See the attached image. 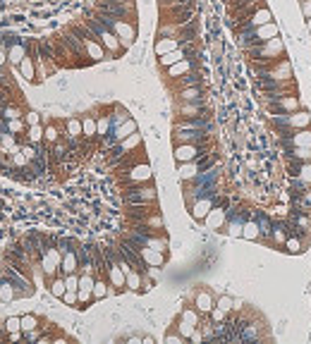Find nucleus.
Returning <instances> with one entry per match:
<instances>
[{"label": "nucleus", "mask_w": 311, "mask_h": 344, "mask_svg": "<svg viewBox=\"0 0 311 344\" xmlns=\"http://www.w3.org/2000/svg\"><path fill=\"white\" fill-rule=\"evenodd\" d=\"M3 330L8 334H17L22 332V316H10L8 320L3 322Z\"/></svg>", "instance_id": "obj_39"}, {"label": "nucleus", "mask_w": 311, "mask_h": 344, "mask_svg": "<svg viewBox=\"0 0 311 344\" xmlns=\"http://www.w3.org/2000/svg\"><path fill=\"white\" fill-rule=\"evenodd\" d=\"M125 201L132 206H153L158 201V192L153 184H134L132 189H127L125 194Z\"/></svg>", "instance_id": "obj_7"}, {"label": "nucleus", "mask_w": 311, "mask_h": 344, "mask_svg": "<svg viewBox=\"0 0 311 344\" xmlns=\"http://www.w3.org/2000/svg\"><path fill=\"white\" fill-rule=\"evenodd\" d=\"M297 180H301V182L306 184V186H311V160L306 162H297L294 165V172H292Z\"/></svg>", "instance_id": "obj_33"}, {"label": "nucleus", "mask_w": 311, "mask_h": 344, "mask_svg": "<svg viewBox=\"0 0 311 344\" xmlns=\"http://www.w3.org/2000/svg\"><path fill=\"white\" fill-rule=\"evenodd\" d=\"M46 141L48 144H58L60 141V129L55 124H46Z\"/></svg>", "instance_id": "obj_46"}, {"label": "nucleus", "mask_w": 311, "mask_h": 344, "mask_svg": "<svg viewBox=\"0 0 311 344\" xmlns=\"http://www.w3.org/2000/svg\"><path fill=\"white\" fill-rule=\"evenodd\" d=\"M182 58H187V50L184 48H177V50H170V53H165V55H161L158 58V62H161V67H170V64H175V62H180Z\"/></svg>", "instance_id": "obj_30"}, {"label": "nucleus", "mask_w": 311, "mask_h": 344, "mask_svg": "<svg viewBox=\"0 0 311 344\" xmlns=\"http://www.w3.org/2000/svg\"><path fill=\"white\" fill-rule=\"evenodd\" d=\"M22 115H24V112H22L17 106H5V110H3V118L5 120H17V118H22Z\"/></svg>", "instance_id": "obj_49"}, {"label": "nucleus", "mask_w": 311, "mask_h": 344, "mask_svg": "<svg viewBox=\"0 0 311 344\" xmlns=\"http://www.w3.org/2000/svg\"><path fill=\"white\" fill-rule=\"evenodd\" d=\"M41 337H43L41 328H36V330H29V332H24V340H27V342H41Z\"/></svg>", "instance_id": "obj_53"}, {"label": "nucleus", "mask_w": 311, "mask_h": 344, "mask_svg": "<svg viewBox=\"0 0 311 344\" xmlns=\"http://www.w3.org/2000/svg\"><path fill=\"white\" fill-rule=\"evenodd\" d=\"M84 24L98 36V41L103 43V48L108 50V55H110V58H118L120 53H125V50H127V48L122 46V41H120L118 36H115V32H113L110 26H106V24H103L101 20H96L94 14H91V17H89Z\"/></svg>", "instance_id": "obj_4"}, {"label": "nucleus", "mask_w": 311, "mask_h": 344, "mask_svg": "<svg viewBox=\"0 0 311 344\" xmlns=\"http://www.w3.org/2000/svg\"><path fill=\"white\" fill-rule=\"evenodd\" d=\"M175 144H204L208 139L206 129H175Z\"/></svg>", "instance_id": "obj_12"}, {"label": "nucleus", "mask_w": 311, "mask_h": 344, "mask_svg": "<svg viewBox=\"0 0 311 344\" xmlns=\"http://www.w3.org/2000/svg\"><path fill=\"white\" fill-rule=\"evenodd\" d=\"M268 22H275V14H273V10H270L266 2H261V5H256V8L249 12V14H244V17L239 20L237 34H239V32H249V29H256V26H261V24H268Z\"/></svg>", "instance_id": "obj_6"}, {"label": "nucleus", "mask_w": 311, "mask_h": 344, "mask_svg": "<svg viewBox=\"0 0 311 344\" xmlns=\"http://www.w3.org/2000/svg\"><path fill=\"white\" fill-rule=\"evenodd\" d=\"M206 227L208 230H225V222H227V210L225 206H213L211 213L206 215Z\"/></svg>", "instance_id": "obj_15"}, {"label": "nucleus", "mask_w": 311, "mask_h": 344, "mask_svg": "<svg viewBox=\"0 0 311 344\" xmlns=\"http://www.w3.org/2000/svg\"><path fill=\"white\" fill-rule=\"evenodd\" d=\"M172 156H175L177 162H192L199 160L201 156H206V150L201 148V144H175Z\"/></svg>", "instance_id": "obj_10"}, {"label": "nucleus", "mask_w": 311, "mask_h": 344, "mask_svg": "<svg viewBox=\"0 0 311 344\" xmlns=\"http://www.w3.org/2000/svg\"><path fill=\"white\" fill-rule=\"evenodd\" d=\"M177 48H182V41L175 38V36H158L156 43H153V50H156L158 58L165 55V53H170V50H177Z\"/></svg>", "instance_id": "obj_17"}, {"label": "nucleus", "mask_w": 311, "mask_h": 344, "mask_svg": "<svg viewBox=\"0 0 311 344\" xmlns=\"http://www.w3.org/2000/svg\"><path fill=\"white\" fill-rule=\"evenodd\" d=\"M189 342H204V332H201V330H199V328H196V330H194V334L192 337H189Z\"/></svg>", "instance_id": "obj_59"}, {"label": "nucleus", "mask_w": 311, "mask_h": 344, "mask_svg": "<svg viewBox=\"0 0 311 344\" xmlns=\"http://www.w3.org/2000/svg\"><path fill=\"white\" fill-rule=\"evenodd\" d=\"M141 287H144V272H141V270H137V268H132L127 272V290L139 292Z\"/></svg>", "instance_id": "obj_35"}, {"label": "nucleus", "mask_w": 311, "mask_h": 344, "mask_svg": "<svg viewBox=\"0 0 311 344\" xmlns=\"http://www.w3.org/2000/svg\"><path fill=\"white\" fill-rule=\"evenodd\" d=\"M60 263H63V248L48 246L41 254V270L46 278H55L60 272Z\"/></svg>", "instance_id": "obj_8"}, {"label": "nucleus", "mask_w": 311, "mask_h": 344, "mask_svg": "<svg viewBox=\"0 0 311 344\" xmlns=\"http://www.w3.org/2000/svg\"><path fill=\"white\" fill-rule=\"evenodd\" d=\"M27 141L34 144V146H39L41 141H46V127H41V124H32L29 132H27Z\"/></svg>", "instance_id": "obj_37"}, {"label": "nucleus", "mask_w": 311, "mask_h": 344, "mask_svg": "<svg viewBox=\"0 0 311 344\" xmlns=\"http://www.w3.org/2000/svg\"><path fill=\"white\" fill-rule=\"evenodd\" d=\"M20 74L27 79V82H36L39 79V72H36V55H27L20 62Z\"/></svg>", "instance_id": "obj_22"}, {"label": "nucleus", "mask_w": 311, "mask_h": 344, "mask_svg": "<svg viewBox=\"0 0 311 344\" xmlns=\"http://www.w3.org/2000/svg\"><path fill=\"white\" fill-rule=\"evenodd\" d=\"M242 227H244V218L239 210H235L232 215H227V222H225V232L230 236H242Z\"/></svg>", "instance_id": "obj_28"}, {"label": "nucleus", "mask_w": 311, "mask_h": 344, "mask_svg": "<svg viewBox=\"0 0 311 344\" xmlns=\"http://www.w3.org/2000/svg\"><path fill=\"white\" fill-rule=\"evenodd\" d=\"M177 112H180V118H201L204 108H201V100H180Z\"/></svg>", "instance_id": "obj_21"}, {"label": "nucleus", "mask_w": 311, "mask_h": 344, "mask_svg": "<svg viewBox=\"0 0 311 344\" xmlns=\"http://www.w3.org/2000/svg\"><path fill=\"white\" fill-rule=\"evenodd\" d=\"M96 20H101L106 26H110L115 36H118L122 46L129 48V46H134L137 41V20H125V17H113V14H103V12H96L94 14Z\"/></svg>", "instance_id": "obj_2"}, {"label": "nucleus", "mask_w": 311, "mask_h": 344, "mask_svg": "<svg viewBox=\"0 0 311 344\" xmlns=\"http://www.w3.org/2000/svg\"><path fill=\"white\" fill-rule=\"evenodd\" d=\"M208 316H211L213 322H225V318H227V313L223 311V308H218V306H213V311L208 313Z\"/></svg>", "instance_id": "obj_52"}, {"label": "nucleus", "mask_w": 311, "mask_h": 344, "mask_svg": "<svg viewBox=\"0 0 311 344\" xmlns=\"http://www.w3.org/2000/svg\"><path fill=\"white\" fill-rule=\"evenodd\" d=\"M5 62H10V60H8V50H3V48H0V67H3Z\"/></svg>", "instance_id": "obj_61"}, {"label": "nucleus", "mask_w": 311, "mask_h": 344, "mask_svg": "<svg viewBox=\"0 0 311 344\" xmlns=\"http://www.w3.org/2000/svg\"><path fill=\"white\" fill-rule=\"evenodd\" d=\"M161 8H170V5H189L192 0H158Z\"/></svg>", "instance_id": "obj_57"}, {"label": "nucleus", "mask_w": 311, "mask_h": 344, "mask_svg": "<svg viewBox=\"0 0 311 344\" xmlns=\"http://www.w3.org/2000/svg\"><path fill=\"white\" fill-rule=\"evenodd\" d=\"M51 294H53L55 299H63L65 292H67V284H65V275L60 272V275H55V278H51Z\"/></svg>", "instance_id": "obj_32"}, {"label": "nucleus", "mask_w": 311, "mask_h": 344, "mask_svg": "<svg viewBox=\"0 0 311 344\" xmlns=\"http://www.w3.org/2000/svg\"><path fill=\"white\" fill-rule=\"evenodd\" d=\"M294 225H297V234H311V218L309 215H297V218H294Z\"/></svg>", "instance_id": "obj_40"}, {"label": "nucleus", "mask_w": 311, "mask_h": 344, "mask_svg": "<svg viewBox=\"0 0 311 344\" xmlns=\"http://www.w3.org/2000/svg\"><path fill=\"white\" fill-rule=\"evenodd\" d=\"M153 180V172H151L149 162H134L127 170V182L129 184H149Z\"/></svg>", "instance_id": "obj_11"}, {"label": "nucleus", "mask_w": 311, "mask_h": 344, "mask_svg": "<svg viewBox=\"0 0 311 344\" xmlns=\"http://www.w3.org/2000/svg\"><path fill=\"white\" fill-rule=\"evenodd\" d=\"M65 136L75 144L79 136H84V129H82V118H67L65 122Z\"/></svg>", "instance_id": "obj_27"}, {"label": "nucleus", "mask_w": 311, "mask_h": 344, "mask_svg": "<svg viewBox=\"0 0 311 344\" xmlns=\"http://www.w3.org/2000/svg\"><path fill=\"white\" fill-rule=\"evenodd\" d=\"M60 272L70 275V272H79V254L77 248H63V263H60Z\"/></svg>", "instance_id": "obj_16"}, {"label": "nucleus", "mask_w": 311, "mask_h": 344, "mask_svg": "<svg viewBox=\"0 0 311 344\" xmlns=\"http://www.w3.org/2000/svg\"><path fill=\"white\" fill-rule=\"evenodd\" d=\"M275 36H282V26L278 22H268V24H261L256 29H249V32H239L237 34V43L242 46V50H247L251 46H258V43H266Z\"/></svg>", "instance_id": "obj_3"}, {"label": "nucleus", "mask_w": 311, "mask_h": 344, "mask_svg": "<svg viewBox=\"0 0 311 344\" xmlns=\"http://www.w3.org/2000/svg\"><path fill=\"white\" fill-rule=\"evenodd\" d=\"M301 201L306 204V208H311V186H306V189L301 192Z\"/></svg>", "instance_id": "obj_58"}, {"label": "nucleus", "mask_w": 311, "mask_h": 344, "mask_svg": "<svg viewBox=\"0 0 311 344\" xmlns=\"http://www.w3.org/2000/svg\"><path fill=\"white\" fill-rule=\"evenodd\" d=\"M82 129H84L86 139H96L98 136V120L94 115H84L82 118Z\"/></svg>", "instance_id": "obj_29"}, {"label": "nucleus", "mask_w": 311, "mask_h": 344, "mask_svg": "<svg viewBox=\"0 0 311 344\" xmlns=\"http://www.w3.org/2000/svg\"><path fill=\"white\" fill-rule=\"evenodd\" d=\"M139 256L146 266H151V268H161L163 263H165V254H163V251H156V248H151V246H141Z\"/></svg>", "instance_id": "obj_18"}, {"label": "nucleus", "mask_w": 311, "mask_h": 344, "mask_svg": "<svg viewBox=\"0 0 311 344\" xmlns=\"http://www.w3.org/2000/svg\"><path fill=\"white\" fill-rule=\"evenodd\" d=\"M96 120H98V136L106 139L108 132H113V120H110V115H103V118H96Z\"/></svg>", "instance_id": "obj_42"}, {"label": "nucleus", "mask_w": 311, "mask_h": 344, "mask_svg": "<svg viewBox=\"0 0 311 344\" xmlns=\"http://www.w3.org/2000/svg\"><path fill=\"white\" fill-rule=\"evenodd\" d=\"M192 70H194V60L187 55V58H182L180 62H175V64H170V67H168V76H170V79H180V76L189 74Z\"/></svg>", "instance_id": "obj_20"}, {"label": "nucleus", "mask_w": 311, "mask_h": 344, "mask_svg": "<svg viewBox=\"0 0 311 344\" xmlns=\"http://www.w3.org/2000/svg\"><path fill=\"white\" fill-rule=\"evenodd\" d=\"M263 0H232V5H235V10H254L256 5H261Z\"/></svg>", "instance_id": "obj_47"}, {"label": "nucleus", "mask_w": 311, "mask_h": 344, "mask_svg": "<svg viewBox=\"0 0 311 344\" xmlns=\"http://www.w3.org/2000/svg\"><path fill=\"white\" fill-rule=\"evenodd\" d=\"M287 158H290V160H297V162H306V160H311V148H306V146H290Z\"/></svg>", "instance_id": "obj_34"}, {"label": "nucleus", "mask_w": 311, "mask_h": 344, "mask_svg": "<svg viewBox=\"0 0 311 344\" xmlns=\"http://www.w3.org/2000/svg\"><path fill=\"white\" fill-rule=\"evenodd\" d=\"M306 246V242L301 239V234H294V236H287V242H285V248H287V254H301Z\"/></svg>", "instance_id": "obj_38"}, {"label": "nucleus", "mask_w": 311, "mask_h": 344, "mask_svg": "<svg viewBox=\"0 0 311 344\" xmlns=\"http://www.w3.org/2000/svg\"><path fill=\"white\" fill-rule=\"evenodd\" d=\"M285 139L290 141V146H306V148H311V127L294 129V132H290Z\"/></svg>", "instance_id": "obj_25"}, {"label": "nucleus", "mask_w": 311, "mask_h": 344, "mask_svg": "<svg viewBox=\"0 0 311 344\" xmlns=\"http://www.w3.org/2000/svg\"><path fill=\"white\" fill-rule=\"evenodd\" d=\"M304 22H306V32L311 34V17H309V20H304Z\"/></svg>", "instance_id": "obj_63"}, {"label": "nucleus", "mask_w": 311, "mask_h": 344, "mask_svg": "<svg viewBox=\"0 0 311 344\" xmlns=\"http://www.w3.org/2000/svg\"><path fill=\"white\" fill-rule=\"evenodd\" d=\"M215 206V198L211 194H204V196H199L196 201L192 204V218L194 220H206V215L211 213V208Z\"/></svg>", "instance_id": "obj_13"}, {"label": "nucleus", "mask_w": 311, "mask_h": 344, "mask_svg": "<svg viewBox=\"0 0 311 344\" xmlns=\"http://www.w3.org/2000/svg\"><path fill=\"white\" fill-rule=\"evenodd\" d=\"M106 278L110 282V287H115L118 292L127 290V272L122 270L118 256H113L110 260H106Z\"/></svg>", "instance_id": "obj_9"}, {"label": "nucleus", "mask_w": 311, "mask_h": 344, "mask_svg": "<svg viewBox=\"0 0 311 344\" xmlns=\"http://www.w3.org/2000/svg\"><path fill=\"white\" fill-rule=\"evenodd\" d=\"M285 38L282 36H275V38H270L266 43H258V46H251L247 48L244 53H247L249 62H256V64H268V62H275L280 58H285Z\"/></svg>", "instance_id": "obj_1"}, {"label": "nucleus", "mask_w": 311, "mask_h": 344, "mask_svg": "<svg viewBox=\"0 0 311 344\" xmlns=\"http://www.w3.org/2000/svg\"><path fill=\"white\" fill-rule=\"evenodd\" d=\"M201 86H184V88H180V94H177V98L180 100H201Z\"/></svg>", "instance_id": "obj_36"}, {"label": "nucleus", "mask_w": 311, "mask_h": 344, "mask_svg": "<svg viewBox=\"0 0 311 344\" xmlns=\"http://www.w3.org/2000/svg\"><path fill=\"white\" fill-rule=\"evenodd\" d=\"M8 278H10V282L15 284V290H17V294L20 296H32L34 294V287H32V282L27 278H22V275H17V272H5Z\"/></svg>", "instance_id": "obj_26"}, {"label": "nucleus", "mask_w": 311, "mask_h": 344, "mask_svg": "<svg viewBox=\"0 0 311 344\" xmlns=\"http://www.w3.org/2000/svg\"><path fill=\"white\" fill-rule=\"evenodd\" d=\"M213 306H215V296H213V292H208V290H199L196 294H194V308L201 313V316H208V313L213 311Z\"/></svg>", "instance_id": "obj_14"}, {"label": "nucleus", "mask_w": 311, "mask_h": 344, "mask_svg": "<svg viewBox=\"0 0 311 344\" xmlns=\"http://www.w3.org/2000/svg\"><path fill=\"white\" fill-rule=\"evenodd\" d=\"M127 344H144V337H137V334H132V337H127Z\"/></svg>", "instance_id": "obj_60"}, {"label": "nucleus", "mask_w": 311, "mask_h": 344, "mask_svg": "<svg viewBox=\"0 0 311 344\" xmlns=\"http://www.w3.org/2000/svg\"><path fill=\"white\" fill-rule=\"evenodd\" d=\"M24 120H27V124L32 127V124H41V118H39V112H34V110H29L27 115H24Z\"/></svg>", "instance_id": "obj_56"}, {"label": "nucleus", "mask_w": 311, "mask_h": 344, "mask_svg": "<svg viewBox=\"0 0 311 344\" xmlns=\"http://www.w3.org/2000/svg\"><path fill=\"white\" fill-rule=\"evenodd\" d=\"M261 222H258L256 218H249L244 220V227H242V239H247V242H258L261 239Z\"/></svg>", "instance_id": "obj_24"}, {"label": "nucleus", "mask_w": 311, "mask_h": 344, "mask_svg": "<svg viewBox=\"0 0 311 344\" xmlns=\"http://www.w3.org/2000/svg\"><path fill=\"white\" fill-rule=\"evenodd\" d=\"M5 122H8L5 127H8V132H10V134H20L22 129H24V122H22V118H17V120H5Z\"/></svg>", "instance_id": "obj_50"}, {"label": "nucleus", "mask_w": 311, "mask_h": 344, "mask_svg": "<svg viewBox=\"0 0 311 344\" xmlns=\"http://www.w3.org/2000/svg\"><path fill=\"white\" fill-rule=\"evenodd\" d=\"M199 84V74H194V72H189V74H184V76H180V86H196Z\"/></svg>", "instance_id": "obj_51"}, {"label": "nucleus", "mask_w": 311, "mask_h": 344, "mask_svg": "<svg viewBox=\"0 0 311 344\" xmlns=\"http://www.w3.org/2000/svg\"><path fill=\"white\" fill-rule=\"evenodd\" d=\"M63 301H65V306H79V292L67 290L65 292V296H63Z\"/></svg>", "instance_id": "obj_48"}, {"label": "nucleus", "mask_w": 311, "mask_h": 344, "mask_svg": "<svg viewBox=\"0 0 311 344\" xmlns=\"http://www.w3.org/2000/svg\"><path fill=\"white\" fill-rule=\"evenodd\" d=\"M106 296H110V282H108V278H96V282H94V301H101Z\"/></svg>", "instance_id": "obj_31"}, {"label": "nucleus", "mask_w": 311, "mask_h": 344, "mask_svg": "<svg viewBox=\"0 0 311 344\" xmlns=\"http://www.w3.org/2000/svg\"><path fill=\"white\" fill-rule=\"evenodd\" d=\"M177 174H180V180H184V182H192L194 177H199V174H201L199 160H192V162H177Z\"/></svg>", "instance_id": "obj_23"}, {"label": "nucleus", "mask_w": 311, "mask_h": 344, "mask_svg": "<svg viewBox=\"0 0 311 344\" xmlns=\"http://www.w3.org/2000/svg\"><path fill=\"white\" fill-rule=\"evenodd\" d=\"M287 236H290V230L285 222H273L270 227V244L275 248H285V242H287Z\"/></svg>", "instance_id": "obj_19"}, {"label": "nucleus", "mask_w": 311, "mask_h": 344, "mask_svg": "<svg viewBox=\"0 0 311 344\" xmlns=\"http://www.w3.org/2000/svg\"><path fill=\"white\" fill-rule=\"evenodd\" d=\"M175 330L182 334L184 340H189V337L194 334V330H196V325H192V322H187V320H182V318H180V320H177V325H175Z\"/></svg>", "instance_id": "obj_44"}, {"label": "nucleus", "mask_w": 311, "mask_h": 344, "mask_svg": "<svg viewBox=\"0 0 311 344\" xmlns=\"http://www.w3.org/2000/svg\"><path fill=\"white\" fill-rule=\"evenodd\" d=\"M180 318H182V320H187V322H192V325H196V328H199V325H201V313L196 311V308H184L182 313H180Z\"/></svg>", "instance_id": "obj_41"}, {"label": "nucleus", "mask_w": 311, "mask_h": 344, "mask_svg": "<svg viewBox=\"0 0 311 344\" xmlns=\"http://www.w3.org/2000/svg\"><path fill=\"white\" fill-rule=\"evenodd\" d=\"M182 342H184V337L177 332V330H175V332H168V334H165V344H182Z\"/></svg>", "instance_id": "obj_54"}, {"label": "nucleus", "mask_w": 311, "mask_h": 344, "mask_svg": "<svg viewBox=\"0 0 311 344\" xmlns=\"http://www.w3.org/2000/svg\"><path fill=\"white\" fill-rule=\"evenodd\" d=\"M273 120V124L280 129V132H285V136L294 132V129H306L311 127V112L306 108H301V110H294V112H278V115H268Z\"/></svg>", "instance_id": "obj_5"}, {"label": "nucleus", "mask_w": 311, "mask_h": 344, "mask_svg": "<svg viewBox=\"0 0 311 344\" xmlns=\"http://www.w3.org/2000/svg\"><path fill=\"white\" fill-rule=\"evenodd\" d=\"M153 342H156V340H153L151 334H146V337H144V344H153Z\"/></svg>", "instance_id": "obj_62"}, {"label": "nucleus", "mask_w": 311, "mask_h": 344, "mask_svg": "<svg viewBox=\"0 0 311 344\" xmlns=\"http://www.w3.org/2000/svg\"><path fill=\"white\" fill-rule=\"evenodd\" d=\"M215 306L223 308L225 313H230V311H235V299H232L230 294H220V296L215 299Z\"/></svg>", "instance_id": "obj_43"}, {"label": "nucleus", "mask_w": 311, "mask_h": 344, "mask_svg": "<svg viewBox=\"0 0 311 344\" xmlns=\"http://www.w3.org/2000/svg\"><path fill=\"white\" fill-rule=\"evenodd\" d=\"M299 12L304 20H309L311 17V0H299Z\"/></svg>", "instance_id": "obj_55"}, {"label": "nucleus", "mask_w": 311, "mask_h": 344, "mask_svg": "<svg viewBox=\"0 0 311 344\" xmlns=\"http://www.w3.org/2000/svg\"><path fill=\"white\" fill-rule=\"evenodd\" d=\"M36 328H41L36 316H32V313L22 316V332H29V330H36Z\"/></svg>", "instance_id": "obj_45"}]
</instances>
